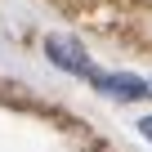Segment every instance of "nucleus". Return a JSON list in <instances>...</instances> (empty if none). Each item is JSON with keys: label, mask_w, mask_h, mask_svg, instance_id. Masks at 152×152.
Listing matches in <instances>:
<instances>
[{"label": "nucleus", "mask_w": 152, "mask_h": 152, "mask_svg": "<svg viewBox=\"0 0 152 152\" xmlns=\"http://www.w3.org/2000/svg\"><path fill=\"white\" fill-rule=\"evenodd\" d=\"M45 54H49V63L54 67H63V72H72V76H85V81H94L99 85V67H94V58L81 49V45H72V40H45Z\"/></svg>", "instance_id": "1"}, {"label": "nucleus", "mask_w": 152, "mask_h": 152, "mask_svg": "<svg viewBox=\"0 0 152 152\" xmlns=\"http://www.w3.org/2000/svg\"><path fill=\"white\" fill-rule=\"evenodd\" d=\"M99 90L112 94V99H148V81H139V76H130V72L99 76Z\"/></svg>", "instance_id": "2"}, {"label": "nucleus", "mask_w": 152, "mask_h": 152, "mask_svg": "<svg viewBox=\"0 0 152 152\" xmlns=\"http://www.w3.org/2000/svg\"><path fill=\"white\" fill-rule=\"evenodd\" d=\"M139 134H143V139L152 143V112H148V116H139Z\"/></svg>", "instance_id": "3"}]
</instances>
